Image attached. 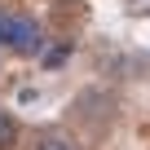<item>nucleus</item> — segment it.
<instances>
[{
	"label": "nucleus",
	"mask_w": 150,
	"mask_h": 150,
	"mask_svg": "<svg viewBox=\"0 0 150 150\" xmlns=\"http://www.w3.org/2000/svg\"><path fill=\"white\" fill-rule=\"evenodd\" d=\"M0 44H5L9 53H22V57H35V53H44V35H40L35 18H27V13H9V18H5Z\"/></svg>",
	"instance_id": "nucleus-1"
},
{
	"label": "nucleus",
	"mask_w": 150,
	"mask_h": 150,
	"mask_svg": "<svg viewBox=\"0 0 150 150\" xmlns=\"http://www.w3.org/2000/svg\"><path fill=\"white\" fill-rule=\"evenodd\" d=\"M13 146H18V119L0 110V150H13Z\"/></svg>",
	"instance_id": "nucleus-2"
},
{
	"label": "nucleus",
	"mask_w": 150,
	"mask_h": 150,
	"mask_svg": "<svg viewBox=\"0 0 150 150\" xmlns=\"http://www.w3.org/2000/svg\"><path fill=\"white\" fill-rule=\"evenodd\" d=\"M35 150H80L71 137H62V132H44L40 141H35Z\"/></svg>",
	"instance_id": "nucleus-3"
},
{
	"label": "nucleus",
	"mask_w": 150,
	"mask_h": 150,
	"mask_svg": "<svg viewBox=\"0 0 150 150\" xmlns=\"http://www.w3.org/2000/svg\"><path fill=\"white\" fill-rule=\"evenodd\" d=\"M71 57V44H53V49H44V66H62Z\"/></svg>",
	"instance_id": "nucleus-4"
}]
</instances>
